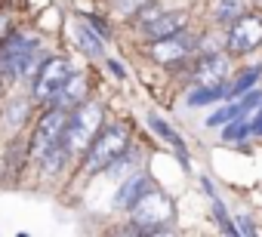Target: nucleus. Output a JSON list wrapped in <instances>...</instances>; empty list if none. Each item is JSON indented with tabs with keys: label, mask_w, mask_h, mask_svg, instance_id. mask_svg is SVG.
I'll return each mask as SVG.
<instances>
[{
	"label": "nucleus",
	"mask_w": 262,
	"mask_h": 237,
	"mask_svg": "<svg viewBox=\"0 0 262 237\" xmlns=\"http://www.w3.org/2000/svg\"><path fill=\"white\" fill-rule=\"evenodd\" d=\"M126 148H129V130H126V127H108V130H102V133L90 142L83 170H86V173H102V170H108L114 160H120V157L126 154Z\"/></svg>",
	"instance_id": "obj_1"
},
{
	"label": "nucleus",
	"mask_w": 262,
	"mask_h": 237,
	"mask_svg": "<svg viewBox=\"0 0 262 237\" xmlns=\"http://www.w3.org/2000/svg\"><path fill=\"white\" fill-rule=\"evenodd\" d=\"M99 130H102V108L96 102H83L68 117V127H65V145H68V151H86L90 142L99 136Z\"/></svg>",
	"instance_id": "obj_2"
},
{
	"label": "nucleus",
	"mask_w": 262,
	"mask_h": 237,
	"mask_svg": "<svg viewBox=\"0 0 262 237\" xmlns=\"http://www.w3.org/2000/svg\"><path fill=\"white\" fill-rule=\"evenodd\" d=\"M133 222L136 225H142V228H148V231H164L170 222H173V216H176V206H173V200L164 194V191H155V188H148L136 203H133Z\"/></svg>",
	"instance_id": "obj_3"
},
{
	"label": "nucleus",
	"mask_w": 262,
	"mask_h": 237,
	"mask_svg": "<svg viewBox=\"0 0 262 237\" xmlns=\"http://www.w3.org/2000/svg\"><path fill=\"white\" fill-rule=\"evenodd\" d=\"M71 74H74V71H71L68 59H62V56L47 59V62L37 68V74H34V99H37V102H53V99L62 92V86L68 83Z\"/></svg>",
	"instance_id": "obj_4"
},
{
	"label": "nucleus",
	"mask_w": 262,
	"mask_h": 237,
	"mask_svg": "<svg viewBox=\"0 0 262 237\" xmlns=\"http://www.w3.org/2000/svg\"><path fill=\"white\" fill-rule=\"evenodd\" d=\"M65 127H68V111L62 105H56L53 111H47L40 117V124L34 130V139H31V154L34 157H43L50 148L62 145L65 142Z\"/></svg>",
	"instance_id": "obj_5"
},
{
	"label": "nucleus",
	"mask_w": 262,
	"mask_h": 237,
	"mask_svg": "<svg viewBox=\"0 0 262 237\" xmlns=\"http://www.w3.org/2000/svg\"><path fill=\"white\" fill-rule=\"evenodd\" d=\"M262 46V19L253 13H241L231 25H228V50L244 56Z\"/></svg>",
	"instance_id": "obj_6"
},
{
	"label": "nucleus",
	"mask_w": 262,
	"mask_h": 237,
	"mask_svg": "<svg viewBox=\"0 0 262 237\" xmlns=\"http://www.w3.org/2000/svg\"><path fill=\"white\" fill-rule=\"evenodd\" d=\"M259 105H262V92H259V89H247V92L237 96V102H231L228 108L216 111L210 121H207V127H225V124H231V121H250Z\"/></svg>",
	"instance_id": "obj_7"
},
{
	"label": "nucleus",
	"mask_w": 262,
	"mask_h": 237,
	"mask_svg": "<svg viewBox=\"0 0 262 237\" xmlns=\"http://www.w3.org/2000/svg\"><path fill=\"white\" fill-rule=\"evenodd\" d=\"M191 50H194V37L179 31V34H170V37L155 40L151 56H155V62H161V65H176V62H182Z\"/></svg>",
	"instance_id": "obj_8"
},
{
	"label": "nucleus",
	"mask_w": 262,
	"mask_h": 237,
	"mask_svg": "<svg viewBox=\"0 0 262 237\" xmlns=\"http://www.w3.org/2000/svg\"><path fill=\"white\" fill-rule=\"evenodd\" d=\"M185 22H188V13H182V10H176V13H161V16H155L151 22H145L142 31H145L151 40H161V37H170V34L185 31Z\"/></svg>",
	"instance_id": "obj_9"
},
{
	"label": "nucleus",
	"mask_w": 262,
	"mask_h": 237,
	"mask_svg": "<svg viewBox=\"0 0 262 237\" xmlns=\"http://www.w3.org/2000/svg\"><path fill=\"white\" fill-rule=\"evenodd\" d=\"M228 77V59L219 53H207L198 68H194V80L198 83H222Z\"/></svg>",
	"instance_id": "obj_10"
},
{
	"label": "nucleus",
	"mask_w": 262,
	"mask_h": 237,
	"mask_svg": "<svg viewBox=\"0 0 262 237\" xmlns=\"http://www.w3.org/2000/svg\"><path fill=\"white\" fill-rule=\"evenodd\" d=\"M145 191H148V176H145V173H133V176H129V179L120 185L114 206H120V209H133V203H136Z\"/></svg>",
	"instance_id": "obj_11"
},
{
	"label": "nucleus",
	"mask_w": 262,
	"mask_h": 237,
	"mask_svg": "<svg viewBox=\"0 0 262 237\" xmlns=\"http://www.w3.org/2000/svg\"><path fill=\"white\" fill-rule=\"evenodd\" d=\"M219 99H228V83H201L191 96H188V105H210V102H219Z\"/></svg>",
	"instance_id": "obj_12"
},
{
	"label": "nucleus",
	"mask_w": 262,
	"mask_h": 237,
	"mask_svg": "<svg viewBox=\"0 0 262 237\" xmlns=\"http://www.w3.org/2000/svg\"><path fill=\"white\" fill-rule=\"evenodd\" d=\"M83 89H86V77H83V74H71V77H68V83L62 86V92H59L56 99H59V105H62V108L77 105V102L83 99Z\"/></svg>",
	"instance_id": "obj_13"
},
{
	"label": "nucleus",
	"mask_w": 262,
	"mask_h": 237,
	"mask_svg": "<svg viewBox=\"0 0 262 237\" xmlns=\"http://www.w3.org/2000/svg\"><path fill=\"white\" fill-rule=\"evenodd\" d=\"M241 0H219V4L213 7V19L216 22H225V25H231L237 16H241Z\"/></svg>",
	"instance_id": "obj_14"
},
{
	"label": "nucleus",
	"mask_w": 262,
	"mask_h": 237,
	"mask_svg": "<svg viewBox=\"0 0 262 237\" xmlns=\"http://www.w3.org/2000/svg\"><path fill=\"white\" fill-rule=\"evenodd\" d=\"M77 40H80V50H83V53H90V56H99V53H102V40L90 31L86 22L77 25Z\"/></svg>",
	"instance_id": "obj_15"
},
{
	"label": "nucleus",
	"mask_w": 262,
	"mask_h": 237,
	"mask_svg": "<svg viewBox=\"0 0 262 237\" xmlns=\"http://www.w3.org/2000/svg\"><path fill=\"white\" fill-rule=\"evenodd\" d=\"M148 124H151V127H155V133H158V136H164V139H167L176 151H182V139H179V136H176V133L164 124V121H161V117H155V114H151V117H148Z\"/></svg>",
	"instance_id": "obj_16"
},
{
	"label": "nucleus",
	"mask_w": 262,
	"mask_h": 237,
	"mask_svg": "<svg viewBox=\"0 0 262 237\" xmlns=\"http://www.w3.org/2000/svg\"><path fill=\"white\" fill-rule=\"evenodd\" d=\"M256 80H259V68H250V71H247V74H244L241 80H234V83L228 86V99H234V96L247 92V89H250V86H253Z\"/></svg>",
	"instance_id": "obj_17"
},
{
	"label": "nucleus",
	"mask_w": 262,
	"mask_h": 237,
	"mask_svg": "<svg viewBox=\"0 0 262 237\" xmlns=\"http://www.w3.org/2000/svg\"><path fill=\"white\" fill-rule=\"evenodd\" d=\"M253 121V117H250ZM250 121H231L228 127H225V139L228 142H234V139H247L250 133H253V124Z\"/></svg>",
	"instance_id": "obj_18"
},
{
	"label": "nucleus",
	"mask_w": 262,
	"mask_h": 237,
	"mask_svg": "<svg viewBox=\"0 0 262 237\" xmlns=\"http://www.w3.org/2000/svg\"><path fill=\"white\" fill-rule=\"evenodd\" d=\"M250 124H253V133H259V136H262V105L256 108V114H253V121H250Z\"/></svg>",
	"instance_id": "obj_19"
},
{
	"label": "nucleus",
	"mask_w": 262,
	"mask_h": 237,
	"mask_svg": "<svg viewBox=\"0 0 262 237\" xmlns=\"http://www.w3.org/2000/svg\"><path fill=\"white\" fill-rule=\"evenodd\" d=\"M10 34V16H4L0 13V43H4V37Z\"/></svg>",
	"instance_id": "obj_20"
},
{
	"label": "nucleus",
	"mask_w": 262,
	"mask_h": 237,
	"mask_svg": "<svg viewBox=\"0 0 262 237\" xmlns=\"http://www.w3.org/2000/svg\"><path fill=\"white\" fill-rule=\"evenodd\" d=\"M108 68H111L117 77H123V68H120V62H114V59H111V62H108Z\"/></svg>",
	"instance_id": "obj_21"
}]
</instances>
